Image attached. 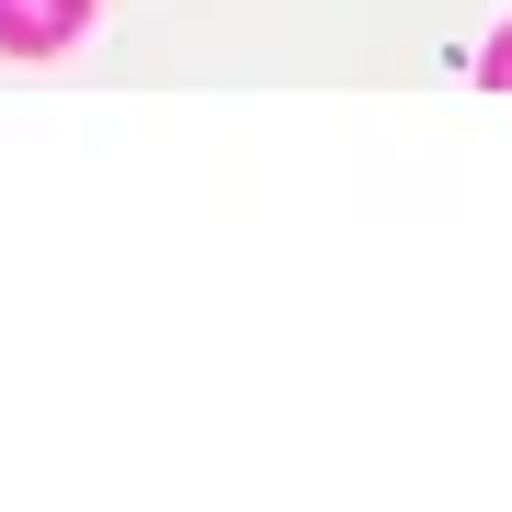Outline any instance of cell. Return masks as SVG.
<instances>
[{
	"instance_id": "obj_1",
	"label": "cell",
	"mask_w": 512,
	"mask_h": 512,
	"mask_svg": "<svg viewBox=\"0 0 512 512\" xmlns=\"http://www.w3.org/2000/svg\"><path fill=\"white\" fill-rule=\"evenodd\" d=\"M92 23V0H0V57H46Z\"/></svg>"
},
{
	"instance_id": "obj_2",
	"label": "cell",
	"mask_w": 512,
	"mask_h": 512,
	"mask_svg": "<svg viewBox=\"0 0 512 512\" xmlns=\"http://www.w3.org/2000/svg\"><path fill=\"white\" fill-rule=\"evenodd\" d=\"M490 80H501V92H512V35H501V46H490Z\"/></svg>"
}]
</instances>
